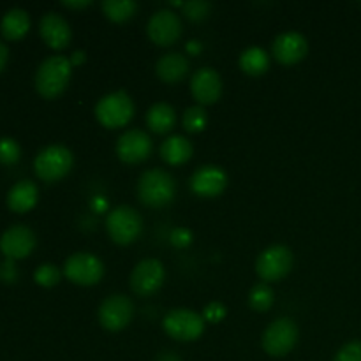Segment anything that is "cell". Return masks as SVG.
Instances as JSON below:
<instances>
[{"label": "cell", "mask_w": 361, "mask_h": 361, "mask_svg": "<svg viewBox=\"0 0 361 361\" xmlns=\"http://www.w3.org/2000/svg\"><path fill=\"white\" fill-rule=\"evenodd\" d=\"M210 9V2H204V0H190V2L183 4V13L190 20H203V18H207Z\"/></svg>", "instance_id": "cell-30"}, {"label": "cell", "mask_w": 361, "mask_h": 361, "mask_svg": "<svg viewBox=\"0 0 361 361\" xmlns=\"http://www.w3.org/2000/svg\"><path fill=\"white\" fill-rule=\"evenodd\" d=\"M192 154L194 147L190 140L185 136H180V134L166 137L161 145V157L171 166L185 164L192 157Z\"/></svg>", "instance_id": "cell-20"}, {"label": "cell", "mask_w": 361, "mask_h": 361, "mask_svg": "<svg viewBox=\"0 0 361 361\" xmlns=\"http://www.w3.org/2000/svg\"><path fill=\"white\" fill-rule=\"evenodd\" d=\"M154 150L152 137L141 129H129L116 141V155L127 164H137L150 157Z\"/></svg>", "instance_id": "cell-13"}, {"label": "cell", "mask_w": 361, "mask_h": 361, "mask_svg": "<svg viewBox=\"0 0 361 361\" xmlns=\"http://www.w3.org/2000/svg\"><path fill=\"white\" fill-rule=\"evenodd\" d=\"M148 37L159 46H169L182 37V20L171 9H159L147 25Z\"/></svg>", "instance_id": "cell-12"}, {"label": "cell", "mask_w": 361, "mask_h": 361, "mask_svg": "<svg viewBox=\"0 0 361 361\" xmlns=\"http://www.w3.org/2000/svg\"><path fill=\"white\" fill-rule=\"evenodd\" d=\"M60 274L59 268L51 263H44L41 267L35 268L34 271V279L39 286H44V288H51V286H56L60 282Z\"/></svg>", "instance_id": "cell-28"}, {"label": "cell", "mask_w": 361, "mask_h": 361, "mask_svg": "<svg viewBox=\"0 0 361 361\" xmlns=\"http://www.w3.org/2000/svg\"><path fill=\"white\" fill-rule=\"evenodd\" d=\"M298 337L300 331L295 321L289 319V317H281V319H275L274 323L268 324L267 330L263 331L261 344L268 355L279 358V356H286L295 349Z\"/></svg>", "instance_id": "cell-7"}, {"label": "cell", "mask_w": 361, "mask_h": 361, "mask_svg": "<svg viewBox=\"0 0 361 361\" xmlns=\"http://www.w3.org/2000/svg\"><path fill=\"white\" fill-rule=\"evenodd\" d=\"M228 185V175L219 166H201L190 176V189L201 197H215L224 192Z\"/></svg>", "instance_id": "cell-15"}, {"label": "cell", "mask_w": 361, "mask_h": 361, "mask_svg": "<svg viewBox=\"0 0 361 361\" xmlns=\"http://www.w3.org/2000/svg\"><path fill=\"white\" fill-rule=\"evenodd\" d=\"M35 235L28 226L13 224L0 236V249L9 259L25 257L34 250Z\"/></svg>", "instance_id": "cell-16"}, {"label": "cell", "mask_w": 361, "mask_h": 361, "mask_svg": "<svg viewBox=\"0 0 361 361\" xmlns=\"http://www.w3.org/2000/svg\"><path fill=\"white\" fill-rule=\"evenodd\" d=\"M274 300L275 293L267 282H259L249 293V305L256 312H267V310H270V307L274 305Z\"/></svg>", "instance_id": "cell-26"}, {"label": "cell", "mask_w": 361, "mask_h": 361, "mask_svg": "<svg viewBox=\"0 0 361 361\" xmlns=\"http://www.w3.org/2000/svg\"><path fill=\"white\" fill-rule=\"evenodd\" d=\"M95 116L108 129L127 126L134 116V101L126 90L106 94L95 104Z\"/></svg>", "instance_id": "cell-3"}, {"label": "cell", "mask_w": 361, "mask_h": 361, "mask_svg": "<svg viewBox=\"0 0 361 361\" xmlns=\"http://www.w3.org/2000/svg\"><path fill=\"white\" fill-rule=\"evenodd\" d=\"M30 28V16L21 7H13V9L6 11V14L0 20V30H2L4 37L7 39H20Z\"/></svg>", "instance_id": "cell-23"}, {"label": "cell", "mask_w": 361, "mask_h": 361, "mask_svg": "<svg viewBox=\"0 0 361 361\" xmlns=\"http://www.w3.org/2000/svg\"><path fill=\"white\" fill-rule=\"evenodd\" d=\"M176 182L166 169H147L137 180V197L150 208H162L173 201Z\"/></svg>", "instance_id": "cell-2"}, {"label": "cell", "mask_w": 361, "mask_h": 361, "mask_svg": "<svg viewBox=\"0 0 361 361\" xmlns=\"http://www.w3.org/2000/svg\"><path fill=\"white\" fill-rule=\"evenodd\" d=\"M295 256L286 245H271L259 254L256 261V274L263 282H275L291 271Z\"/></svg>", "instance_id": "cell-8"}, {"label": "cell", "mask_w": 361, "mask_h": 361, "mask_svg": "<svg viewBox=\"0 0 361 361\" xmlns=\"http://www.w3.org/2000/svg\"><path fill=\"white\" fill-rule=\"evenodd\" d=\"M73 162L74 157L69 148L63 145H49L35 155V175L44 182H56L71 171Z\"/></svg>", "instance_id": "cell-5"}, {"label": "cell", "mask_w": 361, "mask_h": 361, "mask_svg": "<svg viewBox=\"0 0 361 361\" xmlns=\"http://www.w3.org/2000/svg\"><path fill=\"white\" fill-rule=\"evenodd\" d=\"M134 303L126 295H109L102 300L97 310V319L101 326L108 331H120L133 321Z\"/></svg>", "instance_id": "cell-10"}, {"label": "cell", "mask_w": 361, "mask_h": 361, "mask_svg": "<svg viewBox=\"0 0 361 361\" xmlns=\"http://www.w3.org/2000/svg\"><path fill=\"white\" fill-rule=\"evenodd\" d=\"M240 67L245 74H250V76H261L263 73H267L268 66H270V56L259 46H250L245 51L240 55L238 60Z\"/></svg>", "instance_id": "cell-24"}, {"label": "cell", "mask_w": 361, "mask_h": 361, "mask_svg": "<svg viewBox=\"0 0 361 361\" xmlns=\"http://www.w3.org/2000/svg\"><path fill=\"white\" fill-rule=\"evenodd\" d=\"M39 32H41V37L44 39L46 44L55 49L66 48L73 39L69 21L62 14L53 13V11L42 14L41 21H39Z\"/></svg>", "instance_id": "cell-18"}, {"label": "cell", "mask_w": 361, "mask_h": 361, "mask_svg": "<svg viewBox=\"0 0 361 361\" xmlns=\"http://www.w3.org/2000/svg\"><path fill=\"white\" fill-rule=\"evenodd\" d=\"M37 185L30 180H20L7 192V207L14 212H27L37 203Z\"/></svg>", "instance_id": "cell-21"}, {"label": "cell", "mask_w": 361, "mask_h": 361, "mask_svg": "<svg viewBox=\"0 0 361 361\" xmlns=\"http://www.w3.org/2000/svg\"><path fill=\"white\" fill-rule=\"evenodd\" d=\"M106 229L113 242L118 245H129L140 236L143 229V219L136 208L129 204H120L113 208L106 217Z\"/></svg>", "instance_id": "cell-4"}, {"label": "cell", "mask_w": 361, "mask_h": 361, "mask_svg": "<svg viewBox=\"0 0 361 361\" xmlns=\"http://www.w3.org/2000/svg\"><path fill=\"white\" fill-rule=\"evenodd\" d=\"M63 275L78 286H94L104 277V264L90 252L71 254L63 263Z\"/></svg>", "instance_id": "cell-9"}, {"label": "cell", "mask_w": 361, "mask_h": 361, "mask_svg": "<svg viewBox=\"0 0 361 361\" xmlns=\"http://www.w3.org/2000/svg\"><path fill=\"white\" fill-rule=\"evenodd\" d=\"M155 73L166 83H178L189 73V60L182 53H166L155 63Z\"/></svg>", "instance_id": "cell-19"}, {"label": "cell", "mask_w": 361, "mask_h": 361, "mask_svg": "<svg viewBox=\"0 0 361 361\" xmlns=\"http://www.w3.org/2000/svg\"><path fill=\"white\" fill-rule=\"evenodd\" d=\"M63 6L67 7H73V9H83V7L90 6V0H78V2H74V0H63Z\"/></svg>", "instance_id": "cell-34"}, {"label": "cell", "mask_w": 361, "mask_h": 361, "mask_svg": "<svg viewBox=\"0 0 361 361\" xmlns=\"http://www.w3.org/2000/svg\"><path fill=\"white\" fill-rule=\"evenodd\" d=\"M21 148L14 137L4 136L0 137V162L4 164H13L20 159Z\"/></svg>", "instance_id": "cell-29"}, {"label": "cell", "mask_w": 361, "mask_h": 361, "mask_svg": "<svg viewBox=\"0 0 361 361\" xmlns=\"http://www.w3.org/2000/svg\"><path fill=\"white\" fill-rule=\"evenodd\" d=\"M162 328L175 341L190 342L203 335L204 317L190 309H173L162 319Z\"/></svg>", "instance_id": "cell-6"}, {"label": "cell", "mask_w": 361, "mask_h": 361, "mask_svg": "<svg viewBox=\"0 0 361 361\" xmlns=\"http://www.w3.org/2000/svg\"><path fill=\"white\" fill-rule=\"evenodd\" d=\"M102 11L111 21H127L136 14L137 2L134 0H104Z\"/></svg>", "instance_id": "cell-25"}, {"label": "cell", "mask_w": 361, "mask_h": 361, "mask_svg": "<svg viewBox=\"0 0 361 361\" xmlns=\"http://www.w3.org/2000/svg\"><path fill=\"white\" fill-rule=\"evenodd\" d=\"M224 316H226V307L222 305V303L214 302V303H210V305L204 307V317H207L208 321H214V323H217V321H221Z\"/></svg>", "instance_id": "cell-32"}, {"label": "cell", "mask_w": 361, "mask_h": 361, "mask_svg": "<svg viewBox=\"0 0 361 361\" xmlns=\"http://www.w3.org/2000/svg\"><path fill=\"white\" fill-rule=\"evenodd\" d=\"M7 55H9V49H7V46L0 41V71H2V67L6 66Z\"/></svg>", "instance_id": "cell-35"}, {"label": "cell", "mask_w": 361, "mask_h": 361, "mask_svg": "<svg viewBox=\"0 0 361 361\" xmlns=\"http://www.w3.org/2000/svg\"><path fill=\"white\" fill-rule=\"evenodd\" d=\"M271 51H274V56L279 62L286 63V66H291V63L300 62L307 55V51H309V41L300 32H282V34H279L275 37L274 44H271Z\"/></svg>", "instance_id": "cell-17"}, {"label": "cell", "mask_w": 361, "mask_h": 361, "mask_svg": "<svg viewBox=\"0 0 361 361\" xmlns=\"http://www.w3.org/2000/svg\"><path fill=\"white\" fill-rule=\"evenodd\" d=\"M190 92L201 106L214 104L222 94L221 74L214 67H200L190 78Z\"/></svg>", "instance_id": "cell-14"}, {"label": "cell", "mask_w": 361, "mask_h": 361, "mask_svg": "<svg viewBox=\"0 0 361 361\" xmlns=\"http://www.w3.org/2000/svg\"><path fill=\"white\" fill-rule=\"evenodd\" d=\"M159 361H180L178 358H176L175 355H171V353H166V355L161 356V360Z\"/></svg>", "instance_id": "cell-36"}, {"label": "cell", "mask_w": 361, "mask_h": 361, "mask_svg": "<svg viewBox=\"0 0 361 361\" xmlns=\"http://www.w3.org/2000/svg\"><path fill=\"white\" fill-rule=\"evenodd\" d=\"M182 122L185 130H189V133H201L208 123L207 109L201 104L190 106V108H187L185 113H183Z\"/></svg>", "instance_id": "cell-27"}, {"label": "cell", "mask_w": 361, "mask_h": 361, "mask_svg": "<svg viewBox=\"0 0 361 361\" xmlns=\"http://www.w3.org/2000/svg\"><path fill=\"white\" fill-rule=\"evenodd\" d=\"M166 279L164 264L159 259L148 257L140 261L130 274V289L137 296H152L162 288Z\"/></svg>", "instance_id": "cell-11"}, {"label": "cell", "mask_w": 361, "mask_h": 361, "mask_svg": "<svg viewBox=\"0 0 361 361\" xmlns=\"http://www.w3.org/2000/svg\"><path fill=\"white\" fill-rule=\"evenodd\" d=\"M334 361H361V342L353 341L342 345L335 355Z\"/></svg>", "instance_id": "cell-31"}, {"label": "cell", "mask_w": 361, "mask_h": 361, "mask_svg": "<svg viewBox=\"0 0 361 361\" xmlns=\"http://www.w3.org/2000/svg\"><path fill=\"white\" fill-rule=\"evenodd\" d=\"M176 123V111L168 102H155L148 108L147 111V126L154 133L166 134L175 127Z\"/></svg>", "instance_id": "cell-22"}, {"label": "cell", "mask_w": 361, "mask_h": 361, "mask_svg": "<svg viewBox=\"0 0 361 361\" xmlns=\"http://www.w3.org/2000/svg\"><path fill=\"white\" fill-rule=\"evenodd\" d=\"M73 62L63 55H51L39 63L35 71V88L46 99L62 94L71 81Z\"/></svg>", "instance_id": "cell-1"}, {"label": "cell", "mask_w": 361, "mask_h": 361, "mask_svg": "<svg viewBox=\"0 0 361 361\" xmlns=\"http://www.w3.org/2000/svg\"><path fill=\"white\" fill-rule=\"evenodd\" d=\"M171 240L175 245H187L190 242V233L187 229H175L171 235Z\"/></svg>", "instance_id": "cell-33"}]
</instances>
